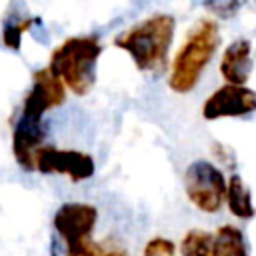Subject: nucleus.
<instances>
[{
    "instance_id": "nucleus-1",
    "label": "nucleus",
    "mask_w": 256,
    "mask_h": 256,
    "mask_svg": "<svg viewBox=\"0 0 256 256\" xmlns=\"http://www.w3.org/2000/svg\"><path fill=\"white\" fill-rule=\"evenodd\" d=\"M220 46L218 22L210 16L198 18L186 32L178 52L172 58L168 88L176 94L192 92Z\"/></svg>"
},
{
    "instance_id": "nucleus-2",
    "label": "nucleus",
    "mask_w": 256,
    "mask_h": 256,
    "mask_svg": "<svg viewBox=\"0 0 256 256\" xmlns=\"http://www.w3.org/2000/svg\"><path fill=\"white\" fill-rule=\"evenodd\" d=\"M176 32L172 14H152L114 38V46L128 52L140 72L160 74L168 64V52Z\"/></svg>"
},
{
    "instance_id": "nucleus-3",
    "label": "nucleus",
    "mask_w": 256,
    "mask_h": 256,
    "mask_svg": "<svg viewBox=\"0 0 256 256\" xmlns=\"http://www.w3.org/2000/svg\"><path fill=\"white\" fill-rule=\"evenodd\" d=\"M100 54L102 44L96 36H70L52 50L48 68L76 96H86L96 84V64Z\"/></svg>"
},
{
    "instance_id": "nucleus-4",
    "label": "nucleus",
    "mask_w": 256,
    "mask_h": 256,
    "mask_svg": "<svg viewBox=\"0 0 256 256\" xmlns=\"http://www.w3.org/2000/svg\"><path fill=\"white\" fill-rule=\"evenodd\" d=\"M228 178L210 160H194L184 170V192L194 208L216 214L226 204Z\"/></svg>"
},
{
    "instance_id": "nucleus-5",
    "label": "nucleus",
    "mask_w": 256,
    "mask_h": 256,
    "mask_svg": "<svg viewBox=\"0 0 256 256\" xmlns=\"http://www.w3.org/2000/svg\"><path fill=\"white\" fill-rule=\"evenodd\" d=\"M202 118L222 120V118H248L256 112V90L246 84H222L202 102Z\"/></svg>"
},
{
    "instance_id": "nucleus-6",
    "label": "nucleus",
    "mask_w": 256,
    "mask_h": 256,
    "mask_svg": "<svg viewBox=\"0 0 256 256\" xmlns=\"http://www.w3.org/2000/svg\"><path fill=\"white\" fill-rule=\"evenodd\" d=\"M36 170L42 174H62L72 182H82L94 176V158L80 150H62L56 146H42L36 154Z\"/></svg>"
},
{
    "instance_id": "nucleus-7",
    "label": "nucleus",
    "mask_w": 256,
    "mask_h": 256,
    "mask_svg": "<svg viewBox=\"0 0 256 256\" xmlns=\"http://www.w3.org/2000/svg\"><path fill=\"white\" fill-rule=\"evenodd\" d=\"M98 222V210L86 202H66L54 214V230L64 240L66 248L80 246L92 240V230Z\"/></svg>"
},
{
    "instance_id": "nucleus-8",
    "label": "nucleus",
    "mask_w": 256,
    "mask_h": 256,
    "mask_svg": "<svg viewBox=\"0 0 256 256\" xmlns=\"http://www.w3.org/2000/svg\"><path fill=\"white\" fill-rule=\"evenodd\" d=\"M64 82L46 66L40 68L32 74V88L28 90L26 98H24V106H22V114L42 120L44 112L64 104L66 100V90H64Z\"/></svg>"
},
{
    "instance_id": "nucleus-9",
    "label": "nucleus",
    "mask_w": 256,
    "mask_h": 256,
    "mask_svg": "<svg viewBox=\"0 0 256 256\" xmlns=\"http://www.w3.org/2000/svg\"><path fill=\"white\" fill-rule=\"evenodd\" d=\"M44 138H46V130L42 126V120L20 114L12 130V154L20 164V168L28 172L36 170V154L44 146Z\"/></svg>"
},
{
    "instance_id": "nucleus-10",
    "label": "nucleus",
    "mask_w": 256,
    "mask_h": 256,
    "mask_svg": "<svg viewBox=\"0 0 256 256\" xmlns=\"http://www.w3.org/2000/svg\"><path fill=\"white\" fill-rule=\"evenodd\" d=\"M218 70L228 84H248L252 74V42L248 38L232 40L220 56Z\"/></svg>"
},
{
    "instance_id": "nucleus-11",
    "label": "nucleus",
    "mask_w": 256,
    "mask_h": 256,
    "mask_svg": "<svg viewBox=\"0 0 256 256\" xmlns=\"http://www.w3.org/2000/svg\"><path fill=\"white\" fill-rule=\"evenodd\" d=\"M226 206H228V212L238 220H254V216H256L252 192L240 174H230V178H228Z\"/></svg>"
},
{
    "instance_id": "nucleus-12",
    "label": "nucleus",
    "mask_w": 256,
    "mask_h": 256,
    "mask_svg": "<svg viewBox=\"0 0 256 256\" xmlns=\"http://www.w3.org/2000/svg\"><path fill=\"white\" fill-rule=\"evenodd\" d=\"M220 256H250V244L244 230L236 224H222L214 230Z\"/></svg>"
},
{
    "instance_id": "nucleus-13",
    "label": "nucleus",
    "mask_w": 256,
    "mask_h": 256,
    "mask_svg": "<svg viewBox=\"0 0 256 256\" xmlns=\"http://www.w3.org/2000/svg\"><path fill=\"white\" fill-rule=\"evenodd\" d=\"M180 254L182 256H220L214 232L192 228L180 240Z\"/></svg>"
},
{
    "instance_id": "nucleus-14",
    "label": "nucleus",
    "mask_w": 256,
    "mask_h": 256,
    "mask_svg": "<svg viewBox=\"0 0 256 256\" xmlns=\"http://www.w3.org/2000/svg\"><path fill=\"white\" fill-rule=\"evenodd\" d=\"M36 22H40V18L36 16H6L4 24H2V42L6 48L10 50H20L22 44V34L26 30H30Z\"/></svg>"
},
{
    "instance_id": "nucleus-15",
    "label": "nucleus",
    "mask_w": 256,
    "mask_h": 256,
    "mask_svg": "<svg viewBox=\"0 0 256 256\" xmlns=\"http://www.w3.org/2000/svg\"><path fill=\"white\" fill-rule=\"evenodd\" d=\"M248 4V0H202V6L216 18H234L244 6Z\"/></svg>"
},
{
    "instance_id": "nucleus-16",
    "label": "nucleus",
    "mask_w": 256,
    "mask_h": 256,
    "mask_svg": "<svg viewBox=\"0 0 256 256\" xmlns=\"http://www.w3.org/2000/svg\"><path fill=\"white\" fill-rule=\"evenodd\" d=\"M142 256H176V244L170 238L154 236L146 242Z\"/></svg>"
},
{
    "instance_id": "nucleus-17",
    "label": "nucleus",
    "mask_w": 256,
    "mask_h": 256,
    "mask_svg": "<svg viewBox=\"0 0 256 256\" xmlns=\"http://www.w3.org/2000/svg\"><path fill=\"white\" fill-rule=\"evenodd\" d=\"M102 254V244L98 242H84L80 246H74V248H66V256H100Z\"/></svg>"
},
{
    "instance_id": "nucleus-18",
    "label": "nucleus",
    "mask_w": 256,
    "mask_h": 256,
    "mask_svg": "<svg viewBox=\"0 0 256 256\" xmlns=\"http://www.w3.org/2000/svg\"><path fill=\"white\" fill-rule=\"evenodd\" d=\"M212 154L216 156V160H220V162L226 164V166H234V164H236V162H234V152H232L226 144H222V142H214Z\"/></svg>"
},
{
    "instance_id": "nucleus-19",
    "label": "nucleus",
    "mask_w": 256,
    "mask_h": 256,
    "mask_svg": "<svg viewBox=\"0 0 256 256\" xmlns=\"http://www.w3.org/2000/svg\"><path fill=\"white\" fill-rule=\"evenodd\" d=\"M50 256H66V244L64 240L54 232L52 238H50V248H48Z\"/></svg>"
},
{
    "instance_id": "nucleus-20",
    "label": "nucleus",
    "mask_w": 256,
    "mask_h": 256,
    "mask_svg": "<svg viewBox=\"0 0 256 256\" xmlns=\"http://www.w3.org/2000/svg\"><path fill=\"white\" fill-rule=\"evenodd\" d=\"M100 256H128V254H126V250L122 246H108L106 248L102 244V254Z\"/></svg>"
}]
</instances>
